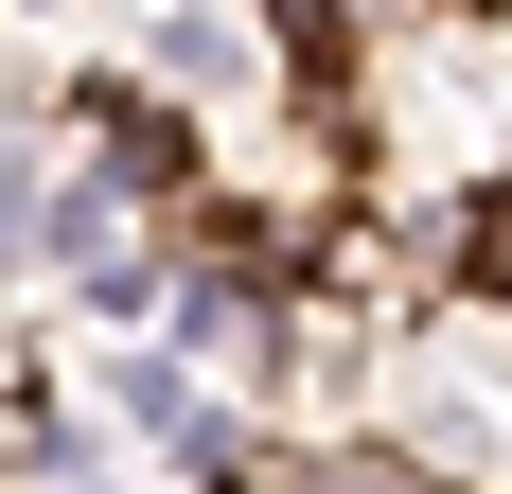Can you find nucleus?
<instances>
[{"label": "nucleus", "mask_w": 512, "mask_h": 494, "mask_svg": "<svg viewBox=\"0 0 512 494\" xmlns=\"http://www.w3.org/2000/svg\"><path fill=\"white\" fill-rule=\"evenodd\" d=\"M354 142H371V195L389 212H442L477 247V212L512 195V18L495 0H442L407 53L354 71Z\"/></svg>", "instance_id": "f257e3e1"}]
</instances>
